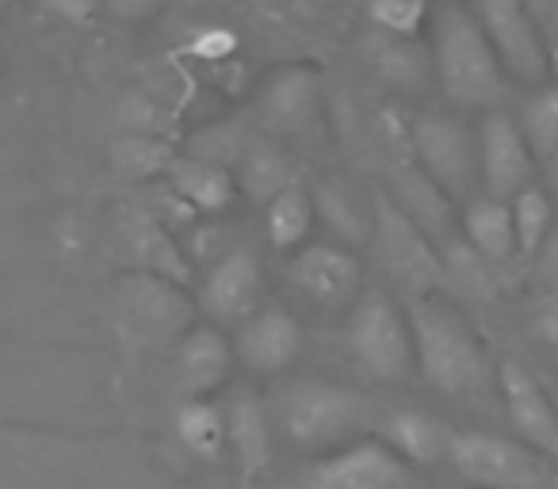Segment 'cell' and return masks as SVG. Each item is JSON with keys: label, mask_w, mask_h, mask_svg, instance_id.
Here are the masks:
<instances>
[{"label": "cell", "mask_w": 558, "mask_h": 489, "mask_svg": "<svg viewBox=\"0 0 558 489\" xmlns=\"http://www.w3.org/2000/svg\"><path fill=\"white\" fill-rule=\"evenodd\" d=\"M226 451L238 463L241 478L256 481L271 466V417L264 409V402L248 390L226 402Z\"/></svg>", "instance_id": "e0dca14e"}, {"label": "cell", "mask_w": 558, "mask_h": 489, "mask_svg": "<svg viewBox=\"0 0 558 489\" xmlns=\"http://www.w3.org/2000/svg\"><path fill=\"white\" fill-rule=\"evenodd\" d=\"M116 326L134 349L165 352L177 349L180 337L195 326V303L180 283L165 280L154 272H126L116 283Z\"/></svg>", "instance_id": "3957f363"}, {"label": "cell", "mask_w": 558, "mask_h": 489, "mask_svg": "<svg viewBox=\"0 0 558 489\" xmlns=\"http://www.w3.org/2000/svg\"><path fill=\"white\" fill-rule=\"evenodd\" d=\"M539 333L547 337L550 344H558V298L547 295V303H543L539 310Z\"/></svg>", "instance_id": "74e56055"}, {"label": "cell", "mask_w": 558, "mask_h": 489, "mask_svg": "<svg viewBox=\"0 0 558 489\" xmlns=\"http://www.w3.org/2000/svg\"><path fill=\"white\" fill-rule=\"evenodd\" d=\"M276 420L299 448H329L372 420V402L337 382L299 379L276 394Z\"/></svg>", "instance_id": "277c9868"}, {"label": "cell", "mask_w": 558, "mask_h": 489, "mask_svg": "<svg viewBox=\"0 0 558 489\" xmlns=\"http://www.w3.org/2000/svg\"><path fill=\"white\" fill-rule=\"evenodd\" d=\"M367 54H372L375 73L398 88H421L428 77H433V54L421 50L417 39L375 32L372 42H367Z\"/></svg>", "instance_id": "7402d4cb"}, {"label": "cell", "mask_w": 558, "mask_h": 489, "mask_svg": "<svg viewBox=\"0 0 558 489\" xmlns=\"http://www.w3.org/2000/svg\"><path fill=\"white\" fill-rule=\"evenodd\" d=\"M379 440L390 443L410 466H433L448 459L451 428L421 409H398L379 420Z\"/></svg>", "instance_id": "ac0fdd59"}, {"label": "cell", "mask_w": 558, "mask_h": 489, "mask_svg": "<svg viewBox=\"0 0 558 489\" xmlns=\"http://www.w3.org/2000/svg\"><path fill=\"white\" fill-rule=\"evenodd\" d=\"M238 47V39H233L226 27H207V32L199 35V39L192 42V50L199 58H207V62H218V58H226L230 50Z\"/></svg>", "instance_id": "e575fe53"}, {"label": "cell", "mask_w": 558, "mask_h": 489, "mask_svg": "<svg viewBox=\"0 0 558 489\" xmlns=\"http://www.w3.org/2000/svg\"><path fill=\"white\" fill-rule=\"evenodd\" d=\"M512 210V230H517V253L524 260H532L539 253V245L547 241V233L555 230V203L543 187L527 184L524 192H517L509 199Z\"/></svg>", "instance_id": "83f0119b"}, {"label": "cell", "mask_w": 558, "mask_h": 489, "mask_svg": "<svg viewBox=\"0 0 558 489\" xmlns=\"http://www.w3.org/2000/svg\"><path fill=\"white\" fill-rule=\"evenodd\" d=\"M532 272L543 295L558 298V222H555V230L547 233V241L539 245V253L532 257Z\"/></svg>", "instance_id": "d6a6232c"}, {"label": "cell", "mask_w": 558, "mask_h": 489, "mask_svg": "<svg viewBox=\"0 0 558 489\" xmlns=\"http://www.w3.org/2000/svg\"><path fill=\"white\" fill-rule=\"evenodd\" d=\"M288 276L322 310H352V303L364 295L360 257L349 245H333V241H311V245L295 249Z\"/></svg>", "instance_id": "8fae6325"}, {"label": "cell", "mask_w": 558, "mask_h": 489, "mask_svg": "<svg viewBox=\"0 0 558 489\" xmlns=\"http://www.w3.org/2000/svg\"><path fill=\"white\" fill-rule=\"evenodd\" d=\"M180 443L203 463H218L226 451V413L210 398H184L172 417Z\"/></svg>", "instance_id": "603a6c76"}, {"label": "cell", "mask_w": 558, "mask_h": 489, "mask_svg": "<svg viewBox=\"0 0 558 489\" xmlns=\"http://www.w3.org/2000/svg\"><path fill=\"white\" fill-rule=\"evenodd\" d=\"M367 16L379 32L402 35V39H417V32L428 20L425 0H372L367 4Z\"/></svg>", "instance_id": "1f68e13d"}, {"label": "cell", "mask_w": 558, "mask_h": 489, "mask_svg": "<svg viewBox=\"0 0 558 489\" xmlns=\"http://www.w3.org/2000/svg\"><path fill=\"white\" fill-rule=\"evenodd\" d=\"M471 12L512 81L543 85L550 77V47L527 16L524 0H471Z\"/></svg>", "instance_id": "9c48e42d"}, {"label": "cell", "mask_w": 558, "mask_h": 489, "mask_svg": "<svg viewBox=\"0 0 558 489\" xmlns=\"http://www.w3.org/2000/svg\"><path fill=\"white\" fill-rule=\"evenodd\" d=\"M517 123L535 161H550L558 154V81L535 85L527 93V100L520 103Z\"/></svg>", "instance_id": "484cf974"}, {"label": "cell", "mask_w": 558, "mask_h": 489, "mask_svg": "<svg viewBox=\"0 0 558 489\" xmlns=\"http://www.w3.org/2000/svg\"><path fill=\"white\" fill-rule=\"evenodd\" d=\"M497 390H501L505 417H509L512 432L520 436V443H527L535 455L558 463V409L547 394V382H539L517 359H501Z\"/></svg>", "instance_id": "7c38bea8"}, {"label": "cell", "mask_w": 558, "mask_h": 489, "mask_svg": "<svg viewBox=\"0 0 558 489\" xmlns=\"http://www.w3.org/2000/svg\"><path fill=\"white\" fill-rule=\"evenodd\" d=\"M463 237L478 257H486L489 265L501 272L517 253V230H512V210L505 199H494V195H478V199L466 203L463 210Z\"/></svg>", "instance_id": "d6986e66"}, {"label": "cell", "mask_w": 558, "mask_h": 489, "mask_svg": "<svg viewBox=\"0 0 558 489\" xmlns=\"http://www.w3.org/2000/svg\"><path fill=\"white\" fill-rule=\"evenodd\" d=\"M260 111L271 126H283V131L306 126V119L314 115V77L303 70H291L283 77H276L268 85V93H264Z\"/></svg>", "instance_id": "4316f807"}, {"label": "cell", "mask_w": 558, "mask_h": 489, "mask_svg": "<svg viewBox=\"0 0 558 489\" xmlns=\"http://www.w3.org/2000/svg\"><path fill=\"white\" fill-rule=\"evenodd\" d=\"M314 225V199L299 184H288L264 203V233L279 253H295L306 245Z\"/></svg>", "instance_id": "cb8c5ba5"}, {"label": "cell", "mask_w": 558, "mask_h": 489, "mask_svg": "<svg viewBox=\"0 0 558 489\" xmlns=\"http://www.w3.org/2000/svg\"><path fill=\"white\" fill-rule=\"evenodd\" d=\"M433 73L456 108H497L509 96V73L494 54L474 12L448 0L433 12Z\"/></svg>", "instance_id": "7a4b0ae2"}, {"label": "cell", "mask_w": 558, "mask_h": 489, "mask_svg": "<svg viewBox=\"0 0 558 489\" xmlns=\"http://www.w3.org/2000/svg\"><path fill=\"white\" fill-rule=\"evenodd\" d=\"M126 245L134 253V265L142 272H154L165 276V280L180 283L187 288L192 283V265H187V253L180 249L177 241H172L169 225L161 218H149V215H134L126 222Z\"/></svg>", "instance_id": "44dd1931"}, {"label": "cell", "mask_w": 558, "mask_h": 489, "mask_svg": "<svg viewBox=\"0 0 558 489\" xmlns=\"http://www.w3.org/2000/svg\"><path fill=\"white\" fill-rule=\"evenodd\" d=\"M478 176L486 184V195L509 203L517 192H524L535 176V157L527 149L520 123L505 111H489L478 123Z\"/></svg>", "instance_id": "4fadbf2b"}, {"label": "cell", "mask_w": 558, "mask_h": 489, "mask_svg": "<svg viewBox=\"0 0 558 489\" xmlns=\"http://www.w3.org/2000/svg\"><path fill=\"white\" fill-rule=\"evenodd\" d=\"M303 352V326L283 306H260L238 326L233 356L256 375H279Z\"/></svg>", "instance_id": "9a60e30c"}, {"label": "cell", "mask_w": 558, "mask_h": 489, "mask_svg": "<svg viewBox=\"0 0 558 489\" xmlns=\"http://www.w3.org/2000/svg\"><path fill=\"white\" fill-rule=\"evenodd\" d=\"M169 192L199 215H218L238 195V180L226 164L207 161V157H177L169 169Z\"/></svg>", "instance_id": "ffe728a7"}, {"label": "cell", "mask_w": 558, "mask_h": 489, "mask_svg": "<svg viewBox=\"0 0 558 489\" xmlns=\"http://www.w3.org/2000/svg\"><path fill=\"white\" fill-rule=\"evenodd\" d=\"M527 16H532V24L539 27V35L550 42H558V0H524Z\"/></svg>", "instance_id": "d590c367"}, {"label": "cell", "mask_w": 558, "mask_h": 489, "mask_svg": "<svg viewBox=\"0 0 558 489\" xmlns=\"http://www.w3.org/2000/svg\"><path fill=\"white\" fill-rule=\"evenodd\" d=\"M543 164H547V180H550V203H555V207H558V154L555 157H550V161H543Z\"/></svg>", "instance_id": "f35d334b"}, {"label": "cell", "mask_w": 558, "mask_h": 489, "mask_svg": "<svg viewBox=\"0 0 558 489\" xmlns=\"http://www.w3.org/2000/svg\"><path fill=\"white\" fill-rule=\"evenodd\" d=\"M410 157L448 199L471 195L478 176V142L451 115H417L410 123Z\"/></svg>", "instance_id": "ba28073f"}, {"label": "cell", "mask_w": 558, "mask_h": 489, "mask_svg": "<svg viewBox=\"0 0 558 489\" xmlns=\"http://www.w3.org/2000/svg\"><path fill=\"white\" fill-rule=\"evenodd\" d=\"M314 215L326 218V225L333 233H341V245H349V249L372 241V215H364V210L356 207V199H352L349 192H341V187H318V195H314Z\"/></svg>", "instance_id": "4dcf8cb0"}, {"label": "cell", "mask_w": 558, "mask_h": 489, "mask_svg": "<svg viewBox=\"0 0 558 489\" xmlns=\"http://www.w3.org/2000/svg\"><path fill=\"white\" fill-rule=\"evenodd\" d=\"M233 359H238L233 344L210 321L192 326L172 349V379H177L180 398H210L230 379Z\"/></svg>", "instance_id": "2e32d148"}, {"label": "cell", "mask_w": 558, "mask_h": 489, "mask_svg": "<svg viewBox=\"0 0 558 489\" xmlns=\"http://www.w3.org/2000/svg\"><path fill=\"white\" fill-rule=\"evenodd\" d=\"M39 4L50 12V16L65 20V24H73V27H85L96 20L104 0H39Z\"/></svg>", "instance_id": "836d02e7"}, {"label": "cell", "mask_w": 558, "mask_h": 489, "mask_svg": "<svg viewBox=\"0 0 558 489\" xmlns=\"http://www.w3.org/2000/svg\"><path fill=\"white\" fill-rule=\"evenodd\" d=\"M367 245L405 298L433 295L436 288H444L440 245L383 192L372 199V241Z\"/></svg>", "instance_id": "5b68a950"}, {"label": "cell", "mask_w": 558, "mask_h": 489, "mask_svg": "<svg viewBox=\"0 0 558 489\" xmlns=\"http://www.w3.org/2000/svg\"><path fill=\"white\" fill-rule=\"evenodd\" d=\"M547 394H550V402H555V409H558V382H547Z\"/></svg>", "instance_id": "60d3db41"}, {"label": "cell", "mask_w": 558, "mask_h": 489, "mask_svg": "<svg viewBox=\"0 0 558 489\" xmlns=\"http://www.w3.org/2000/svg\"><path fill=\"white\" fill-rule=\"evenodd\" d=\"M547 62H550V77L558 81V42H550V50H547Z\"/></svg>", "instance_id": "ab89813d"}, {"label": "cell", "mask_w": 558, "mask_h": 489, "mask_svg": "<svg viewBox=\"0 0 558 489\" xmlns=\"http://www.w3.org/2000/svg\"><path fill=\"white\" fill-rule=\"evenodd\" d=\"M4 9H9V0H0V12H4Z\"/></svg>", "instance_id": "b9f144b4"}, {"label": "cell", "mask_w": 558, "mask_h": 489, "mask_svg": "<svg viewBox=\"0 0 558 489\" xmlns=\"http://www.w3.org/2000/svg\"><path fill=\"white\" fill-rule=\"evenodd\" d=\"M349 349L356 364L379 382H402L413 367L410 314L383 291H367L352 303L349 314Z\"/></svg>", "instance_id": "8992f818"}, {"label": "cell", "mask_w": 558, "mask_h": 489, "mask_svg": "<svg viewBox=\"0 0 558 489\" xmlns=\"http://www.w3.org/2000/svg\"><path fill=\"white\" fill-rule=\"evenodd\" d=\"M104 4L123 20H142V16H149V12L161 9V0H104Z\"/></svg>", "instance_id": "8d00e7d4"}, {"label": "cell", "mask_w": 558, "mask_h": 489, "mask_svg": "<svg viewBox=\"0 0 558 489\" xmlns=\"http://www.w3.org/2000/svg\"><path fill=\"white\" fill-rule=\"evenodd\" d=\"M440 260H444V283L459 291L471 303H489V298L501 291V276L489 265L486 257L466 245V237H448L440 245Z\"/></svg>", "instance_id": "d4e9b609"}, {"label": "cell", "mask_w": 558, "mask_h": 489, "mask_svg": "<svg viewBox=\"0 0 558 489\" xmlns=\"http://www.w3.org/2000/svg\"><path fill=\"white\" fill-rule=\"evenodd\" d=\"M238 184L245 187V195L253 203H268L271 195H279L288 184H295L291 180V169L288 161L276 154L271 146H260V142H248L245 149H241V164H238Z\"/></svg>", "instance_id": "f1b7e54d"}, {"label": "cell", "mask_w": 558, "mask_h": 489, "mask_svg": "<svg viewBox=\"0 0 558 489\" xmlns=\"http://www.w3.org/2000/svg\"><path fill=\"white\" fill-rule=\"evenodd\" d=\"M303 489H417V474L390 443L356 440L314 463Z\"/></svg>", "instance_id": "30bf717a"}, {"label": "cell", "mask_w": 558, "mask_h": 489, "mask_svg": "<svg viewBox=\"0 0 558 489\" xmlns=\"http://www.w3.org/2000/svg\"><path fill=\"white\" fill-rule=\"evenodd\" d=\"M471 489H478V486H471Z\"/></svg>", "instance_id": "7bdbcfd3"}, {"label": "cell", "mask_w": 558, "mask_h": 489, "mask_svg": "<svg viewBox=\"0 0 558 489\" xmlns=\"http://www.w3.org/2000/svg\"><path fill=\"white\" fill-rule=\"evenodd\" d=\"M172 146L154 134H123V138L111 146V164H116L119 176L126 180H154L169 176L172 169Z\"/></svg>", "instance_id": "f546056e"}, {"label": "cell", "mask_w": 558, "mask_h": 489, "mask_svg": "<svg viewBox=\"0 0 558 489\" xmlns=\"http://www.w3.org/2000/svg\"><path fill=\"white\" fill-rule=\"evenodd\" d=\"M410 333H413V364L421 367V379L448 398H482L494 387V364L486 349L466 326L459 310H451L444 298L421 295L410 298Z\"/></svg>", "instance_id": "6da1fadb"}, {"label": "cell", "mask_w": 558, "mask_h": 489, "mask_svg": "<svg viewBox=\"0 0 558 489\" xmlns=\"http://www.w3.org/2000/svg\"><path fill=\"white\" fill-rule=\"evenodd\" d=\"M264 306V268L253 249H230L218 257L199 288V310L218 326H241Z\"/></svg>", "instance_id": "5bb4252c"}, {"label": "cell", "mask_w": 558, "mask_h": 489, "mask_svg": "<svg viewBox=\"0 0 558 489\" xmlns=\"http://www.w3.org/2000/svg\"><path fill=\"white\" fill-rule=\"evenodd\" d=\"M448 459L466 486L478 489H555V478L527 443L494 432H451Z\"/></svg>", "instance_id": "52a82bcc"}]
</instances>
